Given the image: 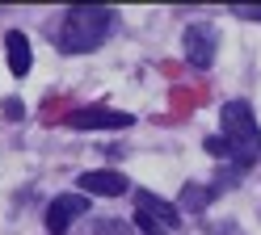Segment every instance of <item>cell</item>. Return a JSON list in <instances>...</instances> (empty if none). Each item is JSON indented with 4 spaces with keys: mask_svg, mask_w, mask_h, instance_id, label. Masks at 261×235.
<instances>
[{
    "mask_svg": "<svg viewBox=\"0 0 261 235\" xmlns=\"http://www.w3.org/2000/svg\"><path fill=\"white\" fill-rule=\"evenodd\" d=\"M114 13L101 5H72L68 13L59 17V25H51V38L63 55H89L110 38Z\"/></svg>",
    "mask_w": 261,
    "mask_h": 235,
    "instance_id": "6da1fadb",
    "label": "cell"
},
{
    "mask_svg": "<svg viewBox=\"0 0 261 235\" xmlns=\"http://www.w3.org/2000/svg\"><path fill=\"white\" fill-rule=\"evenodd\" d=\"M219 126H223V143H227V160L232 168H253L261 156V130L253 122V109L249 101H227L219 109Z\"/></svg>",
    "mask_w": 261,
    "mask_h": 235,
    "instance_id": "7a4b0ae2",
    "label": "cell"
},
{
    "mask_svg": "<svg viewBox=\"0 0 261 235\" xmlns=\"http://www.w3.org/2000/svg\"><path fill=\"white\" fill-rule=\"evenodd\" d=\"M135 223L143 235H173L177 231V206L148 193V189H139L135 193Z\"/></svg>",
    "mask_w": 261,
    "mask_h": 235,
    "instance_id": "3957f363",
    "label": "cell"
},
{
    "mask_svg": "<svg viewBox=\"0 0 261 235\" xmlns=\"http://www.w3.org/2000/svg\"><path fill=\"white\" fill-rule=\"evenodd\" d=\"M181 46H186V59L194 67H211L215 55H219V30L211 25V21H194L181 34Z\"/></svg>",
    "mask_w": 261,
    "mask_h": 235,
    "instance_id": "277c9868",
    "label": "cell"
},
{
    "mask_svg": "<svg viewBox=\"0 0 261 235\" xmlns=\"http://www.w3.org/2000/svg\"><path fill=\"white\" fill-rule=\"evenodd\" d=\"M89 214V193H59L51 206H46V231L51 235H63L76 218Z\"/></svg>",
    "mask_w": 261,
    "mask_h": 235,
    "instance_id": "5b68a950",
    "label": "cell"
},
{
    "mask_svg": "<svg viewBox=\"0 0 261 235\" xmlns=\"http://www.w3.org/2000/svg\"><path fill=\"white\" fill-rule=\"evenodd\" d=\"M135 118L118 113V109H76L68 113V126L72 130H126Z\"/></svg>",
    "mask_w": 261,
    "mask_h": 235,
    "instance_id": "8992f818",
    "label": "cell"
},
{
    "mask_svg": "<svg viewBox=\"0 0 261 235\" xmlns=\"http://www.w3.org/2000/svg\"><path fill=\"white\" fill-rule=\"evenodd\" d=\"M76 189H85V193H97V197H118V193H126L130 185H126V177L122 172H114V168H97V172H85L76 181Z\"/></svg>",
    "mask_w": 261,
    "mask_h": 235,
    "instance_id": "52a82bcc",
    "label": "cell"
},
{
    "mask_svg": "<svg viewBox=\"0 0 261 235\" xmlns=\"http://www.w3.org/2000/svg\"><path fill=\"white\" fill-rule=\"evenodd\" d=\"M5 50H9V72L13 76H30V67H34V55H30V38L21 30H9L5 34Z\"/></svg>",
    "mask_w": 261,
    "mask_h": 235,
    "instance_id": "ba28073f",
    "label": "cell"
},
{
    "mask_svg": "<svg viewBox=\"0 0 261 235\" xmlns=\"http://www.w3.org/2000/svg\"><path fill=\"white\" fill-rule=\"evenodd\" d=\"M215 193L219 189H206V185H186L181 189V210H206Z\"/></svg>",
    "mask_w": 261,
    "mask_h": 235,
    "instance_id": "9c48e42d",
    "label": "cell"
},
{
    "mask_svg": "<svg viewBox=\"0 0 261 235\" xmlns=\"http://www.w3.org/2000/svg\"><path fill=\"white\" fill-rule=\"evenodd\" d=\"M93 235H130V227L122 223V218H101V223L93 227Z\"/></svg>",
    "mask_w": 261,
    "mask_h": 235,
    "instance_id": "30bf717a",
    "label": "cell"
},
{
    "mask_svg": "<svg viewBox=\"0 0 261 235\" xmlns=\"http://www.w3.org/2000/svg\"><path fill=\"white\" fill-rule=\"evenodd\" d=\"M232 13L244 21H261V5H232Z\"/></svg>",
    "mask_w": 261,
    "mask_h": 235,
    "instance_id": "8fae6325",
    "label": "cell"
},
{
    "mask_svg": "<svg viewBox=\"0 0 261 235\" xmlns=\"http://www.w3.org/2000/svg\"><path fill=\"white\" fill-rule=\"evenodd\" d=\"M206 151H211V156H227V143L219 139V134H211V139H206Z\"/></svg>",
    "mask_w": 261,
    "mask_h": 235,
    "instance_id": "7c38bea8",
    "label": "cell"
},
{
    "mask_svg": "<svg viewBox=\"0 0 261 235\" xmlns=\"http://www.w3.org/2000/svg\"><path fill=\"white\" fill-rule=\"evenodd\" d=\"M5 113H9V118H21V113H25V105H21L17 97H9V101H5Z\"/></svg>",
    "mask_w": 261,
    "mask_h": 235,
    "instance_id": "4fadbf2b",
    "label": "cell"
}]
</instances>
